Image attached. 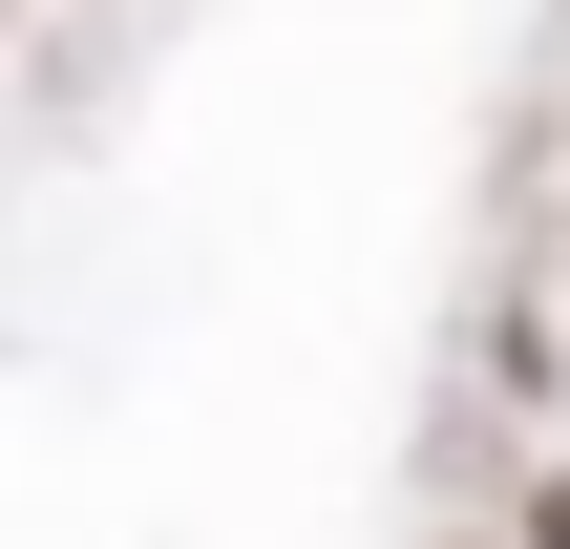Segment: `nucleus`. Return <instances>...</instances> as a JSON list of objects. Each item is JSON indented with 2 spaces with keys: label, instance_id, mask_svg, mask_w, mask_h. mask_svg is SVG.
Listing matches in <instances>:
<instances>
[]
</instances>
